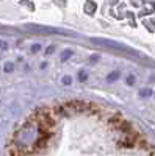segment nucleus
<instances>
[{
    "label": "nucleus",
    "instance_id": "1",
    "mask_svg": "<svg viewBox=\"0 0 155 156\" xmlns=\"http://www.w3.org/2000/svg\"><path fill=\"white\" fill-rule=\"evenodd\" d=\"M91 42L99 44V45H102V47H110V48H113V50H122V51H128V53H132V55H138V51H135L133 48L127 47V45H124V44H121V42L110 41V39H105V37H93Z\"/></svg>",
    "mask_w": 155,
    "mask_h": 156
},
{
    "label": "nucleus",
    "instance_id": "2",
    "mask_svg": "<svg viewBox=\"0 0 155 156\" xmlns=\"http://www.w3.org/2000/svg\"><path fill=\"white\" fill-rule=\"evenodd\" d=\"M27 28L33 30V31H41V33H58V30H55V28L42 27V25H33V23H27Z\"/></svg>",
    "mask_w": 155,
    "mask_h": 156
},
{
    "label": "nucleus",
    "instance_id": "3",
    "mask_svg": "<svg viewBox=\"0 0 155 156\" xmlns=\"http://www.w3.org/2000/svg\"><path fill=\"white\" fill-rule=\"evenodd\" d=\"M118 78H119V73H118V72H113V73L108 76V81H111V80H118Z\"/></svg>",
    "mask_w": 155,
    "mask_h": 156
},
{
    "label": "nucleus",
    "instance_id": "4",
    "mask_svg": "<svg viewBox=\"0 0 155 156\" xmlns=\"http://www.w3.org/2000/svg\"><path fill=\"white\" fill-rule=\"evenodd\" d=\"M139 94H141V95H152V90L144 89V90H139Z\"/></svg>",
    "mask_w": 155,
    "mask_h": 156
},
{
    "label": "nucleus",
    "instance_id": "5",
    "mask_svg": "<svg viewBox=\"0 0 155 156\" xmlns=\"http://www.w3.org/2000/svg\"><path fill=\"white\" fill-rule=\"evenodd\" d=\"M63 84H71V78L69 76H64L63 78Z\"/></svg>",
    "mask_w": 155,
    "mask_h": 156
},
{
    "label": "nucleus",
    "instance_id": "6",
    "mask_svg": "<svg viewBox=\"0 0 155 156\" xmlns=\"http://www.w3.org/2000/svg\"><path fill=\"white\" fill-rule=\"evenodd\" d=\"M94 8H96V3H93V2L91 3H86V9H94Z\"/></svg>",
    "mask_w": 155,
    "mask_h": 156
},
{
    "label": "nucleus",
    "instance_id": "7",
    "mask_svg": "<svg viewBox=\"0 0 155 156\" xmlns=\"http://www.w3.org/2000/svg\"><path fill=\"white\" fill-rule=\"evenodd\" d=\"M13 67H14V66H13V64H6V66H5V70H6V72H9V70H11Z\"/></svg>",
    "mask_w": 155,
    "mask_h": 156
},
{
    "label": "nucleus",
    "instance_id": "8",
    "mask_svg": "<svg viewBox=\"0 0 155 156\" xmlns=\"http://www.w3.org/2000/svg\"><path fill=\"white\" fill-rule=\"evenodd\" d=\"M80 80H82V81L86 80V73H85V72H80Z\"/></svg>",
    "mask_w": 155,
    "mask_h": 156
},
{
    "label": "nucleus",
    "instance_id": "9",
    "mask_svg": "<svg viewBox=\"0 0 155 156\" xmlns=\"http://www.w3.org/2000/svg\"><path fill=\"white\" fill-rule=\"evenodd\" d=\"M39 48H41V45H38V44H36V45H33V51H38Z\"/></svg>",
    "mask_w": 155,
    "mask_h": 156
}]
</instances>
